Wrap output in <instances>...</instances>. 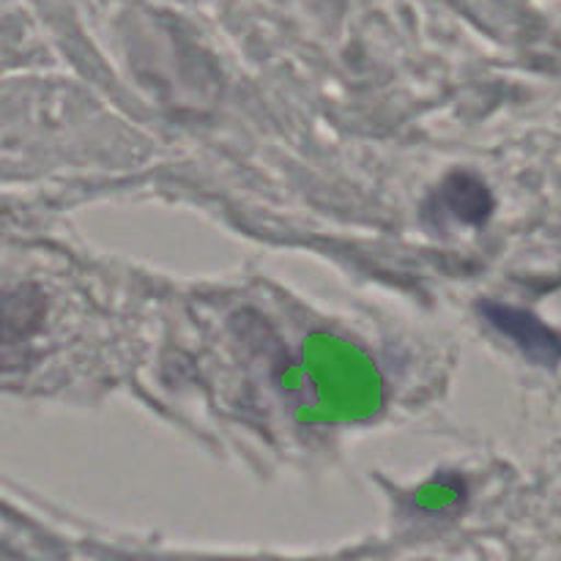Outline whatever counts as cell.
I'll use <instances>...</instances> for the list:
<instances>
[{
    "label": "cell",
    "instance_id": "cell-1",
    "mask_svg": "<svg viewBox=\"0 0 561 561\" xmlns=\"http://www.w3.org/2000/svg\"><path fill=\"white\" fill-rule=\"evenodd\" d=\"M480 312L499 334L513 340L537 365H557L561 359V337L551 327H546L535 312L499 305V301H485V305H480Z\"/></svg>",
    "mask_w": 561,
    "mask_h": 561
},
{
    "label": "cell",
    "instance_id": "cell-2",
    "mask_svg": "<svg viewBox=\"0 0 561 561\" xmlns=\"http://www.w3.org/2000/svg\"><path fill=\"white\" fill-rule=\"evenodd\" d=\"M427 217L436 214L438 219L453 217L455 222L482 225L493 211V197L485 181L471 173H453L442 184V190L427 203Z\"/></svg>",
    "mask_w": 561,
    "mask_h": 561
}]
</instances>
